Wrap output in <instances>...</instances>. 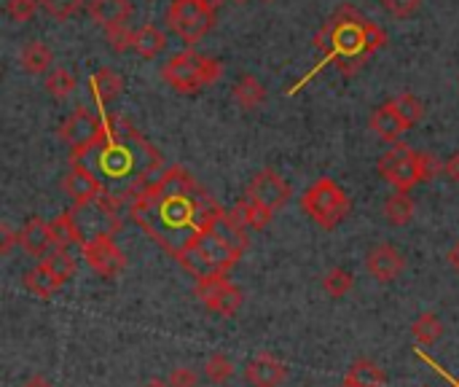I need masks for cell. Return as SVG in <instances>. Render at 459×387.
I'll use <instances>...</instances> for the list:
<instances>
[{
  "instance_id": "4fadbf2b",
  "label": "cell",
  "mask_w": 459,
  "mask_h": 387,
  "mask_svg": "<svg viewBox=\"0 0 459 387\" xmlns=\"http://www.w3.org/2000/svg\"><path fill=\"white\" fill-rule=\"evenodd\" d=\"M81 256H83L86 264H89L97 275H102V277H116V275H121V269H124V264H126V259H124V253H121V248L116 245L113 237H97V240L83 242V245H81Z\"/></svg>"
},
{
  "instance_id": "ffe728a7",
  "label": "cell",
  "mask_w": 459,
  "mask_h": 387,
  "mask_svg": "<svg viewBox=\"0 0 459 387\" xmlns=\"http://www.w3.org/2000/svg\"><path fill=\"white\" fill-rule=\"evenodd\" d=\"M231 97L242 110H255L266 102V86L255 75H242L231 89Z\"/></svg>"
},
{
  "instance_id": "4316f807",
  "label": "cell",
  "mask_w": 459,
  "mask_h": 387,
  "mask_svg": "<svg viewBox=\"0 0 459 387\" xmlns=\"http://www.w3.org/2000/svg\"><path fill=\"white\" fill-rule=\"evenodd\" d=\"M24 288H27L30 294L40 296V299H48V296H54V291L59 288V283H56V277L46 269V264L40 261L38 267H32V269L24 275Z\"/></svg>"
},
{
  "instance_id": "4dcf8cb0",
  "label": "cell",
  "mask_w": 459,
  "mask_h": 387,
  "mask_svg": "<svg viewBox=\"0 0 459 387\" xmlns=\"http://www.w3.org/2000/svg\"><path fill=\"white\" fill-rule=\"evenodd\" d=\"M347 380H352L355 385L360 387H385V383H387L385 372L377 364H371V361H355L350 374H347Z\"/></svg>"
},
{
  "instance_id": "7c38bea8",
  "label": "cell",
  "mask_w": 459,
  "mask_h": 387,
  "mask_svg": "<svg viewBox=\"0 0 459 387\" xmlns=\"http://www.w3.org/2000/svg\"><path fill=\"white\" fill-rule=\"evenodd\" d=\"M194 245L204 253V259L212 264V269H215L218 275H229L231 267L242 259V248L234 245V242L223 234L221 226L212 229V232H207V234H202V237H196Z\"/></svg>"
},
{
  "instance_id": "8992f818",
  "label": "cell",
  "mask_w": 459,
  "mask_h": 387,
  "mask_svg": "<svg viewBox=\"0 0 459 387\" xmlns=\"http://www.w3.org/2000/svg\"><path fill=\"white\" fill-rule=\"evenodd\" d=\"M121 205L126 202L105 191L86 205H73L67 215L75 226L78 245L97 240V237H113L121 229Z\"/></svg>"
},
{
  "instance_id": "7bdbcfd3",
  "label": "cell",
  "mask_w": 459,
  "mask_h": 387,
  "mask_svg": "<svg viewBox=\"0 0 459 387\" xmlns=\"http://www.w3.org/2000/svg\"><path fill=\"white\" fill-rule=\"evenodd\" d=\"M446 259H449V267L459 272V242L452 248V251H449V256H446Z\"/></svg>"
},
{
  "instance_id": "f6af8a7d",
  "label": "cell",
  "mask_w": 459,
  "mask_h": 387,
  "mask_svg": "<svg viewBox=\"0 0 459 387\" xmlns=\"http://www.w3.org/2000/svg\"><path fill=\"white\" fill-rule=\"evenodd\" d=\"M199 3H204L207 8H212V11H218V5H221L223 0H199Z\"/></svg>"
},
{
  "instance_id": "9c48e42d",
  "label": "cell",
  "mask_w": 459,
  "mask_h": 387,
  "mask_svg": "<svg viewBox=\"0 0 459 387\" xmlns=\"http://www.w3.org/2000/svg\"><path fill=\"white\" fill-rule=\"evenodd\" d=\"M105 132V119H100L89 108H75L67 121L59 127V140L70 148V159L91 148Z\"/></svg>"
},
{
  "instance_id": "c3c4849f",
  "label": "cell",
  "mask_w": 459,
  "mask_h": 387,
  "mask_svg": "<svg viewBox=\"0 0 459 387\" xmlns=\"http://www.w3.org/2000/svg\"><path fill=\"white\" fill-rule=\"evenodd\" d=\"M237 3H245V0H237Z\"/></svg>"
},
{
  "instance_id": "f546056e",
  "label": "cell",
  "mask_w": 459,
  "mask_h": 387,
  "mask_svg": "<svg viewBox=\"0 0 459 387\" xmlns=\"http://www.w3.org/2000/svg\"><path fill=\"white\" fill-rule=\"evenodd\" d=\"M390 102H393V108L398 110V116L406 121L409 129H411L414 124H420L422 116H425V102H422L417 94H411V92H403V94H398V97L390 100Z\"/></svg>"
},
{
  "instance_id": "bcb514c9",
  "label": "cell",
  "mask_w": 459,
  "mask_h": 387,
  "mask_svg": "<svg viewBox=\"0 0 459 387\" xmlns=\"http://www.w3.org/2000/svg\"><path fill=\"white\" fill-rule=\"evenodd\" d=\"M339 387H360V385H355L352 380H347V377H344V383H342V385H339Z\"/></svg>"
},
{
  "instance_id": "8d00e7d4",
  "label": "cell",
  "mask_w": 459,
  "mask_h": 387,
  "mask_svg": "<svg viewBox=\"0 0 459 387\" xmlns=\"http://www.w3.org/2000/svg\"><path fill=\"white\" fill-rule=\"evenodd\" d=\"M40 3L38 0H8V16L13 19V22H30L32 16H35V8H38Z\"/></svg>"
},
{
  "instance_id": "7dc6e473",
  "label": "cell",
  "mask_w": 459,
  "mask_h": 387,
  "mask_svg": "<svg viewBox=\"0 0 459 387\" xmlns=\"http://www.w3.org/2000/svg\"><path fill=\"white\" fill-rule=\"evenodd\" d=\"M452 387H459V380H455V383H452Z\"/></svg>"
},
{
  "instance_id": "d590c367",
  "label": "cell",
  "mask_w": 459,
  "mask_h": 387,
  "mask_svg": "<svg viewBox=\"0 0 459 387\" xmlns=\"http://www.w3.org/2000/svg\"><path fill=\"white\" fill-rule=\"evenodd\" d=\"M105 38L110 43L113 51H126L132 43H134V32L129 30V24H121V27H113V30H105Z\"/></svg>"
},
{
  "instance_id": "e0dca14e",
  "label": "cell",
  "mask_w": 459,
  "mask_h": 387,
  "mask_svg": "<svg viewBox=\"0 0 459 387\" xmlns=\"http://www.w3.org/2000/svg\"><path fill=\"white\" fill-rule=\"evenodd\" d=\"M62 189H65V194L73 199V205H86V202H91V199H97V197L102 194L100 180H97L89 170H83V167H78V164L70 167V172H67L65 180H62Z\"/></svg>"
},
{
  "instance_id": "3957f363",
  "label": "cell",
  "mask_w": 459,
  "mask_h": 387,
  "mask_svg": "<svg viewBox=\"0 0 459 387\" xmlns=\"http://www.w3.org/2000/svg\"><path fill=\"white\" fill-rule=\"evenodd\" d=\"M387 43V35L358 11H339L317 35V48L325 54V62H339L342 73H352L371 54Z\"/></svg>"
},
{
  "instance_id": "484cf974",
  "label": "cell",
  "mask_w": 459,
  "mask_h": 387,
  "mask_svg": "<svg viewBox=\"0 0 459 387\" xmlns=\"http://www.w3.org/2000/svg\"><path fill=\"white\" fill-rule=\"evenodd\" d=\"M43 264H46V269L56 277L59 286H65L67 280H73V277H75V269H78L73 253H70V251H62V248H54V251L43 259Z\"/></svg>"
},
{
  "instance_id": "ee69618b",
  "label": "cell",
  "mask_w": 459,
  "mask_h": 387,
  "mask_svg": "<svg viewBox=\"0 0 459 387\" xmlns=\"http://www.w3.org/2000/svg\"><path fill=\"white\" fill-rule=\"evenodd\" d=\"M143 387H169V383L167 380H151V383H145Z\"/></svg>"
},
{
  "instance_id": "ba28073f",
  "label": "cell",
  "mask_w": 459,
  "mask_h": 387,
  "mask_svg": "<svg viewBox=\"0 0 459 387\" xmlns=\"http://www.w3.org/2000/svg\"><path fill=\"white\" fill-rule=\"evenodd\" d=\"M167 24L186 43H199L215 24V11L199 0H172L167 11Z\"/></svg>"
},
{
  "instance_id": "277c9868",
  "label": "cell",
  "mask_w": 459,
  "mask_h": 387,
  "mask_svg": "<svg viewBox=\"0 0 459 387\" xmlns=\"http://www.w3.org/2000/svg\"><path fill=\"white\" fill-rule=\"evenodd\" d=\"M436 172H438V162L430 154L414 151L403 143H395L379 159V175L401 194H409L417 183L436 178Z\"/></svg>"
},
{
  "instance_id": "2e32d148",
  "label": "cell",
  "mask_w": 459,
  "mask_h": 387,
  "mask_svg": "<svg viewBox=\"0 0 459 387\" xmlns=\"http://www.w3.org/2000/svg\"><path fill=\"white\" fill-rule=\"evenodd\" d=\"M285 377H288L285 364L272 356H258L245 366V380L250 387H280Z\"/></svg>"
},
{
  "instance_id": "7402d4cb",
  "label": "cell",
  "mask_w": 459,
  "mask_h": 387,
  "mask_svg": "<svg viewBox=\"0 0 459 387\" xmlns=\"http://www.w3.org/2000/svg\"><path fill=\"white\" fill-rule=\"evenodd\" d=\"M132 48L143 57V59H153L167 48V35L156 27V24H143L134 30V43Z\"/></svg>"
},
{
  "instance_id": "74e56055",
  "label": "cell",
  "mask_w": 459,
  "mask_h": 387,
  "mask_svg": "<svg viewBox=\"0 0 459 387\" xmlns=\"http://www.w3.org/2000/svg\"><path fill=\"white\" fill-rule=\"evenodd\" d=\"M382 5H385V11L393 13L395 19H409V16H414V13L420 11L422 0H382Z\"/></svg>"
},
{
  "instance_id": "9a60e30c",
  "label": "cell",
  "mask_w": 459,
  "mask_h": 387,
  "mask_svg": "<svg viewBox=\"0 0 459 387\" xmlns=\"http://www.w3.org/2000/svg\"><path fill=\"white\" fill-rule=\"evenodd\" d=\"M19 248L24 253H30L32 259H46L54 248V240H51V226L48 221L32 215L22 229H19Z\"/></svg>"
},
{
  "instance_id": "44dd1931",
  "label": "cell",
  "mask_w": 459,
  "mask_h": 387,
  "mask_svg": "<svg viewBox=\"0 0 459 387\" xmlns=\"http://www.w3.org/2000/svg\"><path fill=\"white\" fill-rule=\"evenodd\" d=\"M19 65H22V70L32 73V75L48 73L51 65H54V54H51V48H48L46 43H40V40H27L24 48H22V54H19Z\"/></svg>"
},
{
  "instance_id": "d4e9b609",
  "label": "cell",
  "mask_w": 459,
  "mask_h": 387,
  "mask_svg": "<svg viewBox=\"0 0 459 387\" xmlns=\"http://www.w3.org/2000/svg\"><path fill=\"white\" fill-rule=\"evenodd\" d=\"M234 215L247 226V229H253V232H261V229H266L269 226V221L274 218L269 210H264L261 205H255L250 197H242L239 202H237V207H234Z\"/></svg>"
},
{
  "instance_id": "6da1fadb",
  "label": "cell",
  "mask_w": 459,
  "mask_h": 387,
  "mask_svg": "<svg viewBox=\"0 0 459 387\" xmlns=\"http://www.w3.org/2000/svg\"><path fill=\"white\" fill-rule=\"evenodd\" d=\"M132 218L172 256L221 226L226 210L183 167L164 170L129 199Z\"/></svg>"
},
{
  "instance_id": "d6a6232c",
  "label": "cell",
  "mask_w": 459,
  "mask_h": 387,
  "mask_svg": "<svg viewBox=\"0 0 459 387\" xmlns=\"http://www.w3.org/2000/svg\"><path fill=\"white\" fill-rule=\"evenodd\" d=\"M355 288V277H352V272H347V269H331L325 277H323V291L328 294V296H333V299H342V296H347L350 291Z\"/></svg>"
},
{
  "instance_id": "7a4b0ae2",
  "label": "cell",
  "mask_w": 459,
  "mask_h": 387,
  "mask_svg": "<svg viewBox=\"0 0 459 387\" xmlns=\"http://www.w3.org/2000/svg\"><path fill=\"white\" fill-rule=\"evenodd\" d=\"M70 164L89 170L105 194L118 197L126 205L164 172L159 151L124 119H105L102 137L83 154L73 156Z\"/></svg>"
},
{
  "instance_id": "836d02e7",
  "label": "cell",
  "mask_w": 459,
  "mask_h": 387,
  "mask_svg": "<svg viewBox=\"0 0 459 387\" xmlns=\"http://www.w3.org/2000/svg\"><path fill=\"white\" fill-rule=\"evenodd\" d=\"M231 374H234V364L226 358V356H212L210 361H207V366H204V377L210 380V383H215V385H226L229 380H231Z\"/></svg>"
},
{
  "instance_id": "52a82bcc",
  "label": "cell",
  "mask_w": 459,
  "mask_h": 387,
  "mask_svg": "<svg viewBox=\"0 0 459 387\" xmlns=\"http://www.w3.org/2000/svg\"><path fill=\"white\" fill-rule=\"evenodd\" d=\"M301 207L307 210V215H312V221L323 229H336L347 215H350V197L344 194V189L331 180V178H320L315 180L304 197H301Z\"/></svg>"
},
{
  "instance_id": "1f68e13d",
  "label": "cell",
  "mask_w": 459,
  "mask_h": 387,
  "mask_svg": "<svg viewBox=\"0 0 459 387\" xmlns=\"http://www.w3.org/2000/svg\"><path fill=\"white\" fill-rule=\"evenodd\" d=\"M51 226V240H54V248H62V251H70V245H78V234H75V226L70 221L67 213L56 215L54 221H48Z\"/></svg>"
},
{
  "instance_id": "d6986e66",
  "label": "cell",
  "mask_w": 459,
  "mask_h": 387,
  "mask_svg": "<svg viewBox=\"0 0 459 387\" xmlns=\"http://www.w3.org/2000/svg\"><path fill=\"white\" fill-rule=\"evenodd\" d=\"M371 129H374V135H377L379 140H385V143H398L401 135H403L409 127H406V121L398 116V110L393 108V102H385V105H379V108L371 113Z\"/></svg>"
},
{
  "instance_id": "83f0119b",
  "label": "cell",
  "mask_w": 459,
  "mask_h": 387,
  "mask_svg": "<svg viewBox=\"0 0 459 387\" xmlns=\"http://www.w3.org/2000/svg\"><path fill=\"white\" fill-rule=\"evenodd\" d=\"M385 218L393 224V226H406L411 218H414V199L409 194H393L387 202H385Z\"/></svg>"
},
{
  "instance_id": "cb8c5ba5",
  "label": "cell",
  "mask_w": 459,
  "mask_h": 387,
  "mask_svg": "<svg viewBox=\"0 0 459 387\" xmlns=\"http://www.w3.org/2000/svg\"><path fill=\"white\" fill-rule=\"evenodd\" d=\"M411 334L422 347H433L441 337H444V323L436 312H422L414 323H411Z\"/></svg>"
},
{
  "instance_id": "5b68a950",
  "label": "cell",
  "mask_w": 459,
  "mask_h": 387,
  "mask_svg": "<svg viewBox=\"0 0 459 387\" xmlns=\"http://www.w3.org/2000/svg\"><path fill=\"white\" fill-rule=\"evenodd\" d=\"M223 75V65L207 54L199 51H180L175 54L164 67H161V78L167 86H172L178 94H194L202 92L204 86H212L215 81H221Z\"/></svg>"
},
{
  "instance_id": "603a6c76",
  "label": "cell",
  "mask_w": 459,
  "mask_h": 387,
  "mask_svg": "<svg viewBox=\"0 0 459 387\" xmlns=\"http://www.w3.org/2000/svg\"><path fill=\"white\" fill-rule=\"evenodd\" d=\"M121 89H124V81H121V75H118L116 70H110V67H102V70H97V73L91 75V94H94V100H97L100 105L113 102V100L121 94Z\"/></svg>"
},
{
  "instance_id": "30bf717a",
  "label": "cell",
  "mask_w": 459,
  "mask_h": 387,
  "mask_svg": "<svg viewBox=\"0 0 459 387\" xmlns=\"http://www.w3.org/2000/svg\"><path fill=\"white\" fill-rule=\"evenodd\" d=\"M196 296L199 302L221 315V318H231L239 312L242 307V291L229 280V275H218V277H207V280H196Z\"/></svg>"
},
{
  "instance_id": "ab89813d",
  "label": "cell",
  "mask_w": 459,
  "mask_h": 387,
  "mask_svg": "<svg viewBox=\"0 0 459 387\" xmlns=\"http://www.w3.org/2000/svg\"><path fill=\"white\" fill-rule=\"evenodd\" d=\"M13 245H19V234H13V232H11V226H8V224H3V242H0V253H3V256H8Z\"/></svg>"
},
{
  "instance_id": "ac0fdd59",
  "label": "cell",
  "mask_w": 459,
  "mask_h": 387,
  "mask_svg": "<svg viewBox=\"0 0 459 387\" xmlns=\"http://www.w3.org/2000/svg\"><path fill=\"white\" fill-rule=\"evenodd\" d=\"M132 3L129 0H89V16L94 24L113 30L129 22L132 16Z\"/></svg>"
},
{
  "instance_id": "f35d334b",
  "label": "cell",
  "mask_w": 459,
  "mask_h": 387,
  "mask_svg": "<svg viewBox=\"0 0 459 387\" xmlns=\"http://www.w3.org/2000/svg\"><path fill=\"white\" fill-rule=\"evenodd\" d=\"M167 383H169V387H196L199 385V377H196L194 369L178 366V369H172V374L167 377Z\"/></svg>"
},
{
  "instance_id": "5bb4252c",
  "label": "cell",
  "mask_w": 459,
  "mask_h": 387,
  "mask_svg": "<svg viewBox=\"0 0 459 387\" xmlns=\"http://www.w3.org/2000/svg\"><path fill=\"white\" fill-rule=\"evenodd\" d=\"M366 264H368V272H371L379 283H393V280H398V277L403 275V269H406V259H403V253H401L393 242H379V245L368 253Z\"/></svg>"
},
{
  "instance_id": "e575fe53",
  "label": "cell",
  "mask_w": 459,
  "mask_h": 387,
  "mask_svg": "<svg viewBox=\"0 0 459 387\" xmlns=\"http://www.w3.org/2000/svg\"><path fill=\"white\" fill-rule=\"evenodd\" d=\"M38 3H40V8H43L48 16H54V19H59V22L75 16L78 8L83 5V0H38Z\"/></svg>"
},
{
  "instance_id": "8fae6325",
  "label": "cell",
  "mask_w": 459,
  "mask_h": 387,
  "mask_svg": "<svg viewBox=\"0 0 459 387\" xmlns=\"http://www.w3.org/2000/svg\"><path fill=\"white\" fill-rule=\"evenodd\" d=\"M245 197H250L255 205H261L264 210H269V213L274 215L277 210H282V207L288 205V199H290V186H288V180H285L277 170H269V167H266V170H261V172L253 175V180H250Z\"/></svg>"
},
{
  "instance_id": "b9f144b4",
  "label": "cell",
  "mask_w": 459,
  "mask_h": 387,
  "mask_svg": "<svg viewBox=\"0 0 459 387\" xmlns=\"http://www.w3.org/2000/svg\"><path fill=\"white\" fill-rule=\"evenodd\" d=\"M22 387H51V383L43 377V374H35V377H30V380H24V385Z\"/></svg>"
},
{
  "instance_id": "f1b7e54d",
  "label": "cell",
  "mask_w": 459,
  "mask_h": 387,
  "mask_svg": "<svg viewBox=\"0 0 459 387\" xmlns=\"http://www.w3.org/2000/svg\"><path fill=\"white\" fill-rule=\"evenodd\" d=\"M46 92L56 100H65L75 92V75L67 70V67H51L46 73Z\"/></svg>"
},
{
  "instance_id": "60d3db41",
  "label": "cell",
  "mask_w": 459,
  "mask_h": 387,
  "mask_svg": "<svg viewBox=\"0 0 459 387\" xmlns=\"http://www.w3.org/2000/svg\"><path fill=\"white\" fill-rule=\"evenodd\" d=\"M444 172H446V178H449L452 183H459V151L457 154H452V156L446 159V164H444Z\"/></svg>"
}]
</instances>
